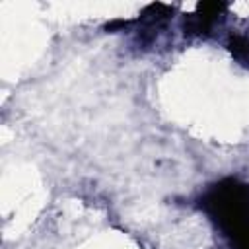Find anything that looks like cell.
Instances as JSON below:
<instances>
[{
	"mask_svg": "<svg viewBox=\"0 0 249 249\" xmlns=\"http://www.w3.org/2000/svg\"><path fill=\"white\" fill-rule=\"evenodd\" d=\"M230 51L239 62L249 64V37H245V35L230 37Z\"/></svg>",
	"mask_w": 249,
	"mask_h": 249,
	"instance_id": "6da1fadb",
	"label": "cell"
}]
</instances>
